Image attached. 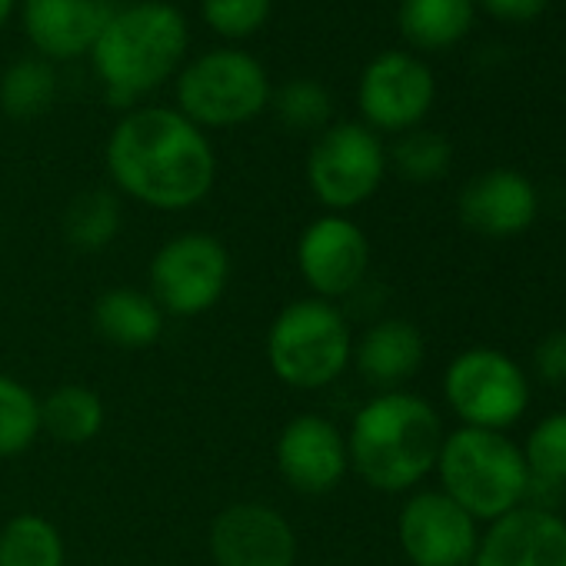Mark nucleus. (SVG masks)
<instances>
[{
  "mask_svg": "<svg viewBox=\"0 0 566 566\" xmlns=\"http://www.w3.org/2000/svg\"><path fill=\"white\" fill-rule=\"evenodd\" d=\"M273 460L280 480L294 493H334L350 473L347 433L324 413H297L276 433Z\"/></svg>",
  "mask_w": 566,
  "mask_h": 566,
  "instance_id": "14",
  "label": "nucleus"
},
{
  "mask_svg": "<svg viewBox=\"0 0 566 566\" xmlns=\"http://www.w3.org/2000/svg\"><path fill=\"white\" fill-rule=\"evenodd\" d=\"M120 227H124L120 197L104 187H91L77 193L64 210V240L77 253H104L120 237Z\"/></svg>",
  "mask_w": 566,
  "mask_h": 566,
  "instance_id": "22",
  "label": "nucleus"
},
{
  "mask_svg": "<svg viewBox=\"0 0 566 566\" xmlns=\"http://www.w3.org/2000/svg\"><path fill=\"white\" fill-rule=\"evenodd\" d=\"M397 539L410 566H470L480 523L440 486L413 490L397 513Z\"/></svg>",
  "mask_w": 566,
  "mask_h": 566,
  "instance_id": "11",
  "label": "nucleus"
},
{
  "mask_svg": "<svg viewBox=\"0 0 566 566\" xmlns=\"http://www.w3.org/2000/svg\"><path fill=\"white\" fill-rule=\"evenodd\" d=\"M443 400L460 427L506 433L530 407V377L496 347H467L447 364Z\"/></svg>",
  "mask_w": 566,
  "mask_h": 566,
  "instance_id": "7",
  "label": "nucleus"
},
{
  "mask_svg": "<svg viewBox=\"0 0 566 566\" xmlns=\"http://www.w3.org/2000/svg\"><path fill=\"white\" fill-rule=\"evenodd\" d=\"M187 38L184 14L164 0L117 8L91 48L94 71L107 87V101L130 104L134 97L160 87L180 67Z\"/></svg>",
  "mask_w": 566,
  "mask_h": 566,
  "instance_id": "3",
  "label": "nucleus"
},
{
  "mask_svg": "<svg viewBox=\"0 0 566 566\" xmlns=\"http://www.w3.org/2000/svg\"><path fill=\"white\" fill-rule=\"evenodd\" d=\"M107 423L104 397L84 384H64L41 400V433L81 447L101 437Z\"/></svg>",
  "mask_w": 566,
  "mask_h": 566,
  "instance_id": "20",
  "label": "nucleus"
},
{
  "mask_svg": "<svg viewBox=\"0 0 566 566\" xmlns=\"http://www.w3.org/2000/svg\"><path fill=\"white\" fill-rule=\"evenodd\" d=\"M41 437V397L11 374H0V460L28 453Z\"/></svg>",
  "mask_w": 566,
  "mask_h": 566,
  "instance_id": "25",
  "label": "nucleus"
},
{
  "mask_svg": "<svg viewBox=\"0 0 566 566\" xmlns=\"http://www.w3.org/2000/svg\"><path fill=\"white\" fill-rule=\"evenodd\" d=\"M230 283V253L220 237L184 230L157 247L147 266V294L167 317H200L213 311Z\"/></svg>",
  "mask_w": 566,
  "mask_h": 566,
  "instance_id": "8",
  "label": "nucleus"
},
{
  "mask_svg": "<svg viewBox=\"0 0 566 566\" xmlns=\"http://www.w3.org/2000/svg\"><path fill=\"white\" fill-rule=\"evenodd\" d=\"M520 450L530 470V483L566 486V410L536 420Z\"/></svg>",
  "mask_w": 566,
  "mask_h": 566,
  "instance_id": "27",
  "label": "nucleus"
},
{
  "mask_svg": "<svg viewBox=\"0 0 566 566\" xmlns=\"http://www.w3.org/2000/svg\"><path fill=\"white\" fill-rule=\"evenodd\" d=\"M57 97V74L44 57H21L0 77V111L14 120H38Z\"/></svg>",
  "mask_w": 566,
  "mask_h": 566,
  "instance_id": "24",
  "label": "nucleus"
},
{
  "mask_svg": "<svg viewBox=\"0 0 566 566\" xmlns=\"http://www.w3.org/2000/svg\"><path fill=\"white\" fill-rule=\"evenodd\" d=\"M0 566H67V546L54 520L18 513L0 526Z\"/></svg>",
  "mask_w": 566,
  "mask_h": 566,
  "instance_id": "23",
  "label": "nucleus"
},
{
  "mask_svg": "<svg viewBox=\"0 0 566 566\" xmlns=\"http://www.w3.org/2000/svg\"><path fill=\"white\" fill-rule=\"evenodd\" d=\"M443 420L410 390L374 394L350 420V470L377 493H413L437 467Z\"/></svg>",
  "mask_w": 566,
  "mask_h": 566,
  "instance_id": "2",
  "label": "nucleus"
},
{
  "mask_svg": "<svg viewBox=\"0 0 566 566\" xmlns=\"http://www.w3.org/2000/svg\"><path fill=\"white\" fill-rule=\"evenodd\" d=\"M276 117L291 130H327L334 117L331 91L317 81H291L270 97Z\"/></svg>",
  "mask_w": 566,
  "mask_h": 566,
  "instance_id": "28",
  "label": "nucleus"
},
{
  "mask_svg": "<svg viewBox=\"0 0 566 566\" xmlns=\"http://www.w3.org/2000/svg\"><path fill=\"white\" fill-rule=\"evenodd\" d=\"M483 11L493 14L496 21H506V24H530L536 21L549 0H480Z\"/></svg>",
  "mask_w": 566,
  "mask_h": 566,
  "instance_id": "31",
  "label": "nucleus"
},
{
  "mask_svg": "<svg viewBox=\"0 0 566 566\" xmlns=\"http://www.w3.org/2000/svg\"><path fill=\"white\" fill-rule=\"evenodd\" d=\"M473 28V0H400V31L420 51H447Z\"/></svg>",
  "mask_w": 566,
  "mask_h": 566,
  "instance_id": "21",
  "label": "nucleus"
},
{
  "mask_svg": "<svg viewBox=\"0 0 566 566\" xmlns=\"http://www.w3.org/2000/svg\"><path fill=\"white\" fill-rule=\"evenodd\" d=\"M533 377L549 384V387H563L566 384V334H546L536 347H533Z\"/></svg>",
  "mask_w": 566,
  "mask_h": 566,
  "instance_id": "30",
  "label": "nucleus"
},
{
  "mask_svg": "<svg viewBox=\"0 0 566 566\" xmlns=\"http://www.w3.org/2000/svg\"><path fill=\"white\" fill-rule=\"evenodd\" d=\"M213 566H294L301 539L294 523L263 500H237L210 520Z\"/></svg>",
  "mask_w": 566,
  "mask_h": 566,
  "instance_id": "12",
  "label": "nucleus"
},
{
  "mask_svg": "<svg viewBox=\"0 0 566 566\" xmlns=\"http://www.w3.org/2000/svg\"><path fill=\"white\" fill-rule=\"evenodd\" d=\"M440 490L476 523H493L523 506L533 483L520 443L500 430L457 427L443 433L433 467Z\"/></svg>",
  "mask_w": 566,
  "mask_h": 566,
  "instance_id": "4",
  "label": "nucleus"
},
{
  "mask_svg": "<svg viewBox=\"0 0 566 566\" xmlns=\"http://www.w3.org/2000/svg\"><path fill=\"white\" fill-rule=\"evenodd\" d=\"M114 8L107 0H24V31L44 61L91 54Z\"/></svg>",
  "mask_w": 566,
  "mask_h": 566,
  "instance_id": "17",
  "label": "nucleus"
},
{
  "mask_svg": "<svg viewBox=\"0 0 566 566\" xmlns=\"http://www.w3.org/2000/svg\"><path fill=\"white\" fill-rule=\"evenodd\" d=\"M167 314L140 287H111L94 301V331L117 350H147L164 337Z\"/></svg>",
  "mask_w": 566,
  "mask_h": 566,
  "instance_id": "19",
  "label": "nucleus"
},
{
  "mask_svg": "<svg viewBox=\"0 0 566 566\" xmlns=\"http://www.w3.org/2000/svg\"><path fill=\"white\" fill-rule=\"evenodd\" d=\"M563 334H566V317H563Z\"/></svg>",
  "mask_w": 566,
  "mask_h": 566,
  "instance_id": "33",
  "label": "nucleus"
},
{
  "mask_svg": "<svg viewBox=\"0 0 566 566\" xmlns=\"http://www.w3.org/2000/svg\"><path fill=\"white\" fill-rule=\"evenodd\" d=\"M11 11H14V0H0V28H4V24H8Z\"/></svg>",
  "mask_w": 566,
  "mask_h": 566,
  "instance_id": "32",
  "label": "nucleus"
},
{
  "mask_svg": "<svg viewBox=\"0 0 566 566\" xmlns=\"http://www.w3.org/2000/svg\"><path fill=\"white\" fill-rule=\"evenodd\" d=\"M270 81L247 51L220 48L190 61L177 77V111L203 127H240L270 104Z\"/></svg>",
  "mask_w": 566,
  "mask_h": 566,
  "instance_id": "6",
  "label": "nucleus"
},
{
  "mask_svg": "<svg viewBox=\"0 0 566 566\" xmlns=\"http://www.w3.org/2000/svg\"><path fill=\"white\" fill-rule=\"evenodd\" d=\"M539 193L530 177L510 167L476 174L457 197V217L467 230L486 240H510L533 227Z\"/></svg>",
  "mask_w": 566,
  "mask_h": 566,
  "instance_id": "16",
  "label": "nucleus"
},
{
  "mask_svg": "<svg viewBox=\"0 0 566 566\" xmlns=\"http://www.w3.org/2000/svg\"><path fill=\"white\" fill-rule=\"evenodd\" d=\"M114 187L150 210H190L217 184V154L207 134L174 107H137L107 137Z\"/></svg>",
  "mask_w": 566,
  "mask_h": 566,
  "instance_id": "1",
  "label": "nucleus"
},
{
  "mask_svg": "<svg viewBox=\"0 0 566 566\" xmlns=\"http://www.w3.org/2000/svg\"><path fill=\"white\" fill-rule=\"evenodd\" d=\"M270 18V0H203V21L220 38H250Z\"/></svg>",
  "mask_w": 566,
  "mask_h": 566,
  "instance_id": "29",
  "label": "nucleus"
},
{
  "mask_svg": "<svg viewBox=\"0 0 566 566\" xmlns=\"http://www.w3.org/2000/svg\"><path fill=\"white\" fill-rule=\"evenodd\" d=\"M387 164L410 184H433L447 177L453 164V147L443 134L413 127L397 137V144L387 150Z\"/></svg>",
  "mask_w": 566,
  "mask_h": 566,
  "instance_id": "26",
  "label": "nucleus"
},
{
  "mask_svg": "<svg viewBox=\"0 0 566 566\" xmlns=\"http://www.w3.org/2000/svg\"><path fill=\"white\" fill-rule=\"evenodd\" d=\"M423 360H427V340L420 327L403 317H387L370 324L354 340V357H350L360 380L377 394L407 390V384L420 374Z\"/></svg>",
  "mask_w": 566,
  "mask_h": 566,
  "instance_id": "18",
  "label": "nucleus"
},
{
  "mask_svg": "<svg viewBox=\"0 0 566 566\" xmlns=\"http://www.w3.org/2000/svg\"><path fill=\"white\" fill-rule=\"evenodd\" d=\"M433 97L437 81L430 67L407 51H387L374 57L357 87L364 124L377 134H407L420 127L433 107Z\"/></svg>",
  "mask_w": 566,
  "mask_h": 566,
  "instance_id": "13",
  "label": "nucleus"
},
{
  "mask_svg": "<svg viewBox=\"0 0 566 566\" xmlns=\"http://www.w3.org/2000/svg\"><path fill=\"white\" fill-rule=\"evenodd\" d=\"M266 367L291 390H324L337 384L354 357L347 314L321 297H297L266 331Z\"/></svg>",
  "mask_w": 566,
  "mask_h": 566,
  "instance_id": "5",
  "label": "nucleus"
},
{
  "mask_svg": "<svg viewBox=\"0 0 566 566\" xmlns=\"http://www.w3.org/2000/svg\"><path fill=\"white\" fill-rule=\"evenodd\" d=\"M470 566H566V520L539 503H523L486 523Z\"/></svg>",
  "mask_w": 566,
  "mask_h": 566,
  "instance_id": "15",
  "label": "nucleus"
},
{
  "mask_svg": "<svg viewBox=\"0 0 566 566\" xmlns=\"http://www.w3.org/2000/svg\"><path fill=\"white\" fill-rule=\"evenodd\" d=\"M387 147L367 124H331L307 154V184L327 213L367 203L387 177Z\"/></svg>",
  "mask_w": 566,
  "mask_h": 566,
  "instance_id": "9",
  "label": "nucleus"
},
{
  "mask_svg": "<svg viewBox=\"0 0 566 566\" xmlns=\"http://www.w3.org/2000/svg\"><path fill=\"white\" fill-rule=\"evenodd\" d=\"M294 263L311 297L344 301L360 291L370 270V240L347 213H321L311 220L294 247Z\"/></svg>",
  "mask_w": 566,
  "mask_h": 566,
  "instance_id": "10",
  "label": "nucleus"
}]
</instances>
